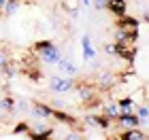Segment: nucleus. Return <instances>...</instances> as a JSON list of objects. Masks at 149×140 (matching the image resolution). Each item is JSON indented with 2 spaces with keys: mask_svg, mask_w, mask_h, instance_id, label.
I'll list each match as a JSON object with an SVG mask.
<instances>
[{
  "mask_svg": "<svg viewBox=\"0 0 149 140\" xmlns=\"http://www.w3.org/2000/svg\"><path fill=\"white\" fill-rule=\"evenodd\" d=\"M32 53H36L40 62L45 64H56L60 57H62V53H60L58 45L53 41H38L34 43V47H32Z\"/></svg>",
  "mask_w": 149,
  "mask_h": 140,
  "instance_id": "f257e3e1",
  "label": "nucleus"
},
{
  "mask_svg": "<svg viewBox=\"0 0 149 140\" xmlns=\"http://www.w3.org/2000/svg\"><path fill=\"white\" fill-rule=\"evenodd\" d=\"M113 43H115V41H113ZM136 55H139L136 45H128V43H115V57H119V59H124L126 64L134 66V59H136Z\"/></svg>",
  "mask_w": 149,
  "mask_h": 140,
  "instance_id": "f03ea898",
  "label": "nucleus"
},
{
  "mask_svg": "<svg viewBox=\"0 0 149 140\" xmlns=\"http://www.w3.org/2000/svg\"><path fill=\"white\" fill-rule=\"evenodd\" d=\"M49 89L56 93H68L74 89V79L72 77H53L49 81Z\"/></svg>",
  "mask_w": 149,
  "mask_h": 140,
  "instance_id": "7ed1b4c3",
  "label": "nucleus"
},
{
  "mask_svg": "<svg viewBox=\"0 0 149 140\" xmlns=\"http://www.w3.org/2000/svg\"><path fill=\"white\" fill-rule=\"evenodd\" d=\"M113 123H117V125H121L124 130H128V128H139L141 125V119H139V115L136 112H119L117 117H115V121Z\"/></svg>",
  "mask_w": 149,
  "mask_h": 140,
  "instance_id": "20e7f679",
  "label": "nucleus"
},
{
  "mask_svg": "<svg viewBox=\"0 0 149 140\" xmlns=\"http://www.w3.org/2000/svg\"><path fill=\"white\" fill-rule=\"evenodd\" d=\"M139 41V30H126V28H117L115 32V43H128V45H136Z\"/></svg>",
  "mask_w": 149,
  "mask_h": 140,
  "instance_id": "39448f33",
  "label": "nucleus"
},
{
  "mask_svg": "<svg viewBox=\"0 0 149 140\" xmlns=\"http://www.w3.org/2000/svg\"><path fill=\"white\" fill-rule=\"evenodd\" d=\"M104 11H109L111 15L117 19V17H121V15L128 13V2H126V0H107Z\"/></svg>",
  "mask_w": 149,
  "mask_h": 140,
  "instance_id": "423d86ee",
  "label": "nucleus"
},
{
  "mask_svg": "<svg viewBox=\"0 0 149 140\" xmlns=\"http://www.w3.org/2000/svg\"><path fill=\"white\" fill-rule=\"evenodd\" d=\"M81 53H83V59H85V62H92V59L96 57V49H94L92 38L87 36V34L81 36Z\"/></svg>",
  "mask_w": 149,
  "mask_h": 140,
  "instance_id": "0eeeda50",
  "label": "nucleus"
},
{
  "mask_svg": "<svg viewBox=\"0 0 149 140\" xmlns=\"http://www.w3.org/2000/svg\"><path fill=\"white\" fill-rule=\"evenodd\" d=\"M87 123H92V125H96V128H100V130L107 132L113 125V119L102 112V115H90V117H87Z\"/></svg>",
  "mask_w": 149,
  "mask_h": 140,
  "instance_id": "6e6552de",
  "label": "nucleus"
},
{
  "mask_svg": "<svg viewBox=\"0 0 149 140\" xmlns=\"http://www.w3.org/2000/svg\"><path fill=\"white\" fill-rule=\"evenodd\" d=\"M115 28H126V30H139V19L132 15H121L115 19Z\"/></svg>",
  "mask_w": 149,
  "mask_h": 140,
  "instance_id": "1a4fd4ad",
  "label": "nucleus"
},
{
  "mask_svg": "<svg viewBox=\"0 0 149 140\" xmlns=\"http://www.w3.org/2000/svg\"><path fill=\"white\" fill-rule=\"evenodd\" d=\"M117 138H119V140H147L149 136H147L141 128H128V130L121 132Z\"/></svg>",
  "mask_w": 149,
  "mask_h": 140,
  "instance_id": "9d476101",
  "label": "nucleus"
},
{
  "mask_svg": "<svg viewBox=\"0 0 149 140\" xmlns=\"http://www.w3.org/2000/svg\"><path fill=\"white\" fill-rule=\"evenodd\" d=\"M58 68H60V72H64V74H68V77H77V72H79V68L74 66L70 59H66V57H60L58 59Z\"/></svg>",
  "mask_w": 149,
  "mask_h": 140,
  "instance_id": "9b49d317",
  "label": "nucleus"
},
{
  "mask_svg": "<svg viewBox=\"0 0 149 140\" xmlns=\"http://www.w3.org/2000/svg\"><path fill=\"white\" fill-rule=\"evenodd\" d=\"M117 106H119V112H132L134 108H136V106H134L132 96H126V98L117 100Z\"/></svg>",
  "mask_w": 149,
  "mask_h": 140,
  "instance_id": "f8f14e48",
  "label": "nucleus"
},
{
  "mask_svg": "<svg viewBox=\"0 0 149 140\" xmlns=\"http://www.w3.org/2000/svg\"><path fill=\"white\" fill-rule=\"evenodd\" d=\"M104 115H109L113 121H115V117L119 115V106H117V102H109L104 106Z\"/></svg>",
  "mask_w": 149,
  "mask_h": 140,
  "instance_id": "ddd939ff",
  "label": "nucleus"
},
{
  "mask_svg": "<svg viewBox=\"0 0 149 140\" xmlns=\"http://www.w3.org/2000/svg\"><path fill=\"white\" fill-rule=\"evenodd\" d=\"M134 112L139 115L141 123H147L149 121V106H139V108H134Z\"/></svg>",
  "mask_w": 149,
  "mask_h": 140,
  "instance_id": "4468645a",
  "label": "nucleus"
},
{
  "mask_svg": "<svg viewBox=\"0 0 149 140\" xmlns=\"http://www.w3.org/2000/svg\"><path fill=\"white\" fill-rule=\"evenodd\" d=\"M62 6H64L68 13H72V15H74L77 9H79V0H62Z\"/></svg>",
  "mask_w": 149,
  "mask_h": 140,
  "instance_id": "2eb2a0df",
  "label": "nucleus"
},
{
  "mask_svg": "<svg viewBox=\"0 0 149 140\" xmlns=\"http://www.w3.org/2000/svg\"><path fill=\"white\" fill-rule=\"evenodd\" d=\"M0 106H2V108L4 110H13V108H15V100H13L11 96H6V98H2V102H0Z\"/></svg>",
  "mask_w": 149,
  "mask_h": 140,
  "instance_id": "dca6fc26",
  "label": "nucleus"
},
{
  "mask_svg": "<svg viewBox=\"0 0 149 140\" xmlns=\"http://www.w3.org/2000/svg\"><path fill=\"white\" fill-rule=\"evenodd\" d=\"M22 132H26V134H30V128L26 123H19V125H15V130H13V134H22Z\"/></svg>",
  "mask_w": 149,
  "mask_h": 140,
  "instance_id": "f3484780",
  "label": "nucleus"
},
{
  "mask_svg": "<svg viewBox=\"0 0 149 140\" xmlns=\"http://www.w3.org/2000/svg\"><path fill=\"white\" fill-rule=\"evenodd\" d=\"M92 4L96 6L98 11H104V6H107V0H92Z\"/></svg>",
  "mask_w": 149,
  "mask_h": 140,
  "instance_id": "a211bd4d",
  "label": "nucleus"
},
{
  "mask_svg": "<svg viewBox=\"0 0 149 140\" xmlns=\"http://www.w3.org/2000/svg\"><path fill=\"white\" fill-rule=\"evenodd\" d=\"M104 53H107V55H115V43L104 45Z\"/></svg>",
  "mask_w": 149,
  "mask_h": 140,
  "instance_id": "6ab92c4d",
  "label": "nucleus"
},
{
  "mask_svg": "<svg viewBox=\"0 0 149 140\" xmlns=\"http://www.w3.org/2000/svg\"><path fill=\"white\" fill-rule=\"evenodd\" d=\"M4 62H6V57H4V53L0 51V68H2V66H4Z\"/></svg>",
  "mask_w": 149,
  "mask_h": 140,
  "instance_id": "aec40b11",
  "label": "nucleus"
},
{
  "mask_svg": "<svg viewBox=\"0 0 149 140\" xmlns=\"http://www.w3.org/2000/svg\"><path fill=\"white\" fill-rule=\"evenodd\" d=\"M6 2H9V0H0V11H4V6H6Z\"/></svg>",
  "mask_w": 149,
  "mask_h": 140,
  "instance_id": "412c9836",
  "label": "nucleus"
},
{
  "mask_svg": "<svg viewBox=\"0 0 149 140\" xmlns=\"http://www.w3.org/2000/svg\"><path fill=\"white\" fill-rule=\"evenodd\" d=\"M9 2H13V4H22L24 0H9Z\"/></svg>",
  "mask_w": 149,
  "mask_h": 140,
  "instance_id": "4be33fe9",
  "label": "nucleus"
},
{
  "mask_svg": "<svg viewBox=\"0 0 149 140\" xmlns=\"http://www.w3.org/2000/svg\"><path fill=\"white\" fill-rule=\"evenodd\" d=\"M81 2H83V4L87 6V4H92V0H81Z\"/></svg>",
  "mask_w": 149,
  "mask_h": 140,
  "instance_id": "5701e85b",
  "label": "nucleus"
}]
</instances>
